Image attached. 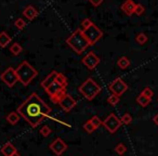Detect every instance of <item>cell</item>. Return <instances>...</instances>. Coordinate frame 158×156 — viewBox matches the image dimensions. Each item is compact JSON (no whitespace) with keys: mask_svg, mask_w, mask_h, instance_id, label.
<instances>
[{"mask_svg":"<svg viewBox=\"0 0 158 156\" xmlns=\"http://www.w3.org/2000/svg\"><path fill=\"white\" fill-rule=\"evenodd\" d=\"M148 40V37H147L146 35H145L144 33H140V34H138L136 35V37H135V41L138 42L139 44H146V41Z\"/></svg>","mask_w":158,"mask_h":156,"instance_id":"24","label":"cell"},{"mask_svg":"<svg viewBox=\"0 0 158 156\" xmlns=\"http://www.w3.org/2000/svg\"><path fill=\"white\" fill-rule=\"evenodd\" d=\"M89 120H90V123L92 124V126L95 128V129H98V128H99L100 126H101L102 124H103V121H102L101 119H100L98 116H93L92 118L89 119Z\"/></svg>","mask_w":158,"mask_h":156,"instance_id":"25","label":"cell"},{"mask_svg":"<svg viewBox=\"0 0 158 156\" xmlns=\"http://www.w3.org/2000/svg\"><path fill=\"white\" fill-rule=\"evenodd\" d=\"M8 123H10L11 125H16L20 121V116H19L18 112H11L7 117H6Z\"/></svg>","mask_w":158,"mask_h":156,"instance_id":"18","label":"cell"},{"mask_svg":"<svg viewBox=\"0 0 158 156\" xmlns=\"http://www.w3.org/2000/svg\"><path fill=\"white\" fill-rule=\"evenodd\" d=\"M15 152H18L16 147L10 142L6 143V144L1 147V153H2V155H5V156H12Z\"/></svg>","mask_w":158,"mask_h":156,"instance_id":"16","label":"cell"},{"mask_svg":"<svg viewBox=\"0 0 158 156\" xmlns=\"http://www.w3.org/2000/svg\"><path fill=\"white\" fill-rule=\"evenodd\" d=\"M59 104H60V106L63 108V111H65V112H70V111L76 106L77 102L75 101V99L72 97V95L66 93V95L63 97V99L60 101Z\"/></svg>","mask_w":158,"mask_h":156,"instance_id":"11","label":"cell"},{"mask_svg":"<svg viewBox=\"0 0 158 156\" xmlns=\"http://www.w3.org/2000/svg\"><path fill=\"white\" fill-rule=\"evenodd\" d=\"M14 26L16 27L18 29H23V28H25V26H26V23H25V21L23 20L22 18H19L18 20L14 22Z\"/></svg>","mask_w":158,"mask_h":156,"instance_id":"27","label":"cell"},{"mask_svg":"<svg viewBox=\"0 0 158 156\" xmlns=\"http://www.w3.org/2000/svg\"><path fill=\"white\" fill-rule=\"evenodd\" d=\"M121 125H123L121 120L115 114L108 115L103 121V126L106 128V130H107L108 132H110V133H115V132L121 127Z\"/></svg>","mask_w":158,"mask_h":156,"instance_id":"6","label":"cell"},{"mask_svg":"<svg viewBox=\"0 0 158 156\" xmlns=\"http://www.w3.org/2000/svg\"><path fill=\"white\" fill-rule=\"evenodd\" d=\"M81 62L88 70H92L100 64V57L93 51H90L88 54H86V57H82Z\"/></svg>","mask_w":158,"mask_h":156,"instance_id":"9","label":"cell"},{"mask_svg":"<svg viewBox=\"0 0 158 156\" xmlns=\"http://www.w3.org/2000/svg\"><path fill=\"white\" fill-rule=\"evenodd\" d=\"M157 101H158V100H157Z\"/></svg>","mask_w":158,"mask_h":156,"instance_id":"38","label":"cell"},{"mask_svg":"<svg viewBox=\"0 0 158 156\" xmlns=\"http://www.w3.org/2000/svg\"><path fill=\"white\" fill-rule=\"evenodd\" d=\"M107 102H108V104H110L112 106H115L116 104H118L119 97H118V95H114V93H113L112 95H110V97H108Z\"/></svg>","mask_w":158,"mask_h":156,"instance_id":"26","label":"cell"},{"mask_svg":"<svg viewBox=\"0 0 158 156\" xmlns=\"http://www.w3.org/2000/svg\"><path fill=\"white\" fill-rule=\"evenodd\" d=\"M49 147H50V150L56 156H61L62 154H63L64 152L67 150V145H66V143L64 142V141L62 140L61 138H56V139H55V140L53 141L52 143H51Z\"/></svg>","mask_w":158,"mask_h":156,"instance_id":"10","label":"cell"},{"mask_svg":"<svg viewBox=\"0 0 158 156\" xmlns=\"http://www.w3.org/2000/svg\"><path fill=\"white\" fill-rule=\"evenodd\" d=\"M63 89H66V88H64V87L61 86L59 82H53V84L51 85L49 88L46 89V92L48 93V95H50V98H51V97H53V95H56V93H59L60 91H62Z\"/></svg>","mask_w":158,"mask_h":156,"instance_id":"15","label":"cell"},{"mask_svg":"<svg viewBox=\"0 0 158 156\" xmlns=\"http://www.w3.org/2000/svg\"><path fill=\"white\" fill-rule=\"evenodd\" d=\"M0 78L10 88L14 87V85L19 82L18 75H16V72L13 67H8L2 74L0 75Z\"/></svg>","mask_w":158,"mask_h":156,"instance_id":"7","label":"cell"},{"mask_svg":"<svg viewBox=\"0 0 158 156\" xmlns=\"http://www.w3.org/2000/svg\"><path fill=\"white\" fill-rule=\"evenodd\" d=\"M141 95H145V97H147L148 99H152V98H153V95H154V92H153V90H152L151 88L146 87V88L143 89V91L141 92Z\"/></svg>","mask_w":158,"mask_h":156,"instance_id":"34","label":"cell"},{"mask_svg":"<svg viewBox=\"0 0 158 156\" xmlns=\"http://www.w3.org/2000/svg\"><path fill=\"white\" fill-rule=\"evenodd\" d=\"M66 44L77 53V54H81L82 52L86 51L88 47H90V44L85 37L82 29H76L69 37L66 39Z\"/></svg>","mask_w":158,"mask_h":156,"instance_id":"2","label":"cell"},{"mask_svg":"<svg viewBox=\"0 0 158 156\" xmlns=\"http://www.w3.org/2000/svg\"><path fill=\"white\" fill-rule=\"evenodd\" d=\"M103 1L104 0H89V2H90L93 7H99V6H101L102 3H103Z\"/></svg>","mask_w":158,"mask_h":156,"instance_id":"35","label":"cell"},{"mask_svg":"<svg viewBox=\"0 0 158 156\" xmlns=\"http://www.w3.org/2000/svg\"><path fill=\"white\" fill-rule=\"evenodd\" d=\"M92 24L93 23L90 19H85V20H82L81 23H80V26H81V29L84 31V29H87L88 27H90Z\"/></svg>","mask_w":158,"mask_h":156,"instance_id":"32","label":"cell"},{"mask_svg":"<svg viewBox=\"0 0 158 156\" xmlns=\"http://www.w3.org/2000/svg\"><path fill=\"white\" fill-rule=\"evenodd\" d=\"M145 12V7L141 3H136L135 9H134V14L136 15H142L143 13Z\"/></svg>","mask_w":158,"mask_h":156,"instance_id":"30","label":"cell"},{"mask_svg":"<svg viewBox=\"0 0 158 156\" xmlns=\"http://www.w3.org/2000/svg\"><path fill=\"white\" fill-rule=\"evenodd\" d=\"M56 82H59L61 86H63L64 88H66L67 87V78H66L65 76H64L62 73H59L56 76V80H55Z\"/></svg>","mask_w":158,"mask_h":156,"instance_id":"23","label":"cell"},{"mask_svg":"<svg viewBox=\"0 0 158 156\" xmlns=\"http://www.w3.org/2000/svg\"><path fill=\"white\" fill-rule=\"evenodd\" d=\"M66 95V89H63L62 91H60L59 93H56L55 95H53V97H51L50 99H51V101L53 102V103H55V104H59L60 103V101H61L62 99H63V97Z\"/></svg>","mask_w":158,"mask_h":156,"instance_id":"21","label":"cell"},{"mask_svg":"<svg viewBox=\"0 0 158 156\" xmlns=\"http://www.w3.org/2000/svg\"><path fill=\"white\" fill-rule=\"evenodd\" d=\"M136 102H138V104H140L142 108H146V106L152 102V99H148V98L145 97V95H140L138 98H136Z\"/></svg>","mask_w":158,"mask_h":156,"instance_id":"20","label":"cell"},{"mask_svg":"<svg viewBox=\"0 0 158 156\" xmlns=\"http://www.w3.org/2000/svg\"><path fill=\"white\" fill-rule=\"evenodd\" d=\"M153 121H154V124H155L156 126H158V114H156L155 116L153 117Z\"/></svg>","mask_w":158,"mask_h":156,"instance_id":"36","label":"cell"},{"mask_svg":"<svg viewBox=\"0 0 158 156\" xmlns=\"http://www.w3.org/2000/svg\"><path fill=\"white\" fill-rule=\"evenodd\" d=\"M115 151H116V153L118 154V155H123V154L126 153V151H127V147H126V145L123 144V143H119V144L115 147Z\"/></svg>","mask_w":158,"mask_h":156,"instance_id":"28","label":"cell"},{"mask_svg":"<svg viewBox=\"0 0 158 156\" xmlns=\"http://www.w3.org/2000/svg\"><path fill=\"white\" fill-rule=\"evenodd\" d=\"M120 120H121V123L125 124V125H129V124H131V121H132V116L129 114V113H126V114L123 115Z\"/></svg>","mask_w":158,"mask_h":156,"instance_id":"29","label":"cell"},{"mask_svg":"<svg viewBox=\"0 0 158 156\" xmlns=\"http://www.w3.org/2000/svg\"><path fill=\"white\" fill-rule=\"evenodd\" d=\"M78 90L88 101H91L101 92V87L92 78H88L86 82H82Z\"/></svg>","mask_w":158,"mask_h":156,"instance_id":"4","label":"cell"},{"mask_svg":"<svg viewBox=\"0 0 158 156\" xmlns=\"http://www.w3.org/2000/svg\"><path fill=\"white\" fill-rule=\"evenodd\" d=\"M84 35L89 41L90 46H94L102 37H103V32L95 24H92L87 29H84Z\"/></svg>","mask_w":158,"mask_h":156,"instance_id":"5","label":"cell"},{"mask_svg":"<svg viewBox=\"0 0 158 156\" xmlns=\"http://www.w3.org/2000/svg\"><path fill=\"white\" fill-rule=\"evenodd\" d=\"M117 65H118V67L121 68V70H126V68L130 66V60L128 59L127 57H119L118 61H117Z\"/></svg>","mask_w":158,"mask_h":156,"instance_id":"19","label":"cell"},{"mask_svg":"<svg viewBox=\"0 0 158 156\" xmlns=\"http://www.w3.org/2000/svg\"><path fill=\"white\" fill-rule=\"evenodd\" d=\"M22 51H23L22 46H21L20 44H18V42H15V44H13L11 47H10V52H11L13 55L21 54V52H22Z\"/></svg>","mask_w":158,"mask_h":156,"instance_id":"22","label":"cell"},{"mask_svg":"<svg viewBox=\"0 0 158 156\" xmlns=\"http://www.w3.org/2000/svg\"><path fill=\"white\" fill-rule=\"evenodd\" d=\"M51 133H52V130H51V128L47 125L44 126V127L41 128V130H40V134H41L42 137H49Z\"/></svg>","mask_w":158,"mask_h":156,"instance_id":"31","label":"cell"},{"mask_svg":"<svg viewBox=\"0 0 158 156\" xmlns=\"http://www.w3.org/2000/svg\"><path fill=\"white\" fill-rule=\"evenodd\" d=\"M136 3L133 0H126L125 2L121 5L120 9L123 10V12L128 16H131L132 14H134V9H135Z\"/></svg>","mask_w":158,"mask_h":156,"instance_id":"12","label":"cell"},{"mask_svg":"<svg viewBox=\"0 0 158 156\" xmlns=\"http://www.w3.org/2000/svg\"><path fill=\"white\" fill-rule=\"evenodd\" d=\"M12 156H21V155H20V153H19V152H15V153H14Z\"/></svg>","mask_w":158,"mask_h":156,"instance_id":"37","label":"cell"},{"mask_svg":"<svg viewBox=\"0 0 158 156\" xmlns=\"http://www.w3.org/2000/svg\"><path fill=\"white\" fill-rule=\"evenodd\" d=\"M38 11L37 9H36L34 6H27V7H25V9L23 10V16L24 18H26L28 21H33L34 19H36L38 16Z\"/></svg>","mask_w":158,"mask_h":156,"instance_id":"13","label":"cell"},{"mask_svg":"<svg viewBox=\"0 0 158 156\" xmlns=\"http://www.w3.org/2000/svg\"><path fill=\"white\" fill-rule=\"evenodd\" d=\"M57 74H59V73H57L56 70H53V72H51L50 74L46 77V78H44V80H42L40 85H41V87L44 89V90H46L47 88H49V87H50L53 82H55Z\"/></svg>","mask_w":158,"mask_h":156,"instance_id":"14","label":"cell"},{"mask_svg":"<svg viewBox=\"0 0 158 156\" xmlns=\"http://www.w3.org/2000/svg\"><path fill=\"white\" fill-rule=\"evenodd\" d=\"M18 75L19 82L24 86H28L34 78H36L38 75V72L36 68H34L27 61H23L15 70Z\"/></svg>","mask_w":158,"mask_h":156,"instance_id":"3","label":"cell"},{"mask_svg":"<svg viewBox=\"0 0 158 156\" xmlns=\"http://www.w3.org/2000/svg\"><path fill=\"white\" fill-rule=\"evenodd\" d=\"M108 88H110V90L112 91L114 95L120 97V95H123V93L128 90V85L126 84L121 78H116V79L110 82Z\"/></svg>","mask_w":158,"mask_h":156,"instance_id":"8","label":"cell"},{"mask_svg":"<svg viewBox=\"0 0 158 156\" xmlns=\"http://www.w3.org/2000/svg\"><path fill=\"white\" fill-rule=\"evenodd\" d=\"M84 130L86 132H88V133H92L93 131L95 130V128L92 126V124L90 123V120H88L86 124L84 125Z\"/></svg>","mask_w":158,"mask_h":156,"instance_id":"33","label":"cell"},{"mask_svg":"<svg viewBox=\"0 0 158 156\" xmlns=\"http://www.w3.org/2000/svg\"><path fill=\"white\" fill-rule=\"evenodd\" d=\"M51 108L48 106L37 93H31L25 102L18 108V113L26 119L31 127H37L51 113Z\"/></svg>","mask_w":158,"mask_h":156,"instance_id":"1","label":"cell"},{"mask_svg":"<svg viewBox=\"0 0 158 156\" xmlns=\"http://www.w3.org/2000/svg\"><path fill=\"white\" fill-rule=\"evenodd\" d=\"M11 37L6 32H0V48H6L11 42Z\"/></svg>","mask_w":158,"mask_h":156,"instance_id":"17","label":"cell"}]
</instances>
